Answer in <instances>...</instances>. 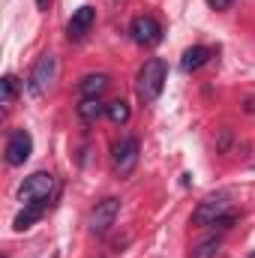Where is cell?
<instances>
[{
    "label": "cell",
    "instance_id": "1",
    "mask_svg": "<svg viewBox=\"0 0 255 258\" xmlns=\"http://www.w3.org/2000/svg\"><path fill=\"white\" fill-rule=\"evenodd\" d=\"M234 219L237 216L231 213V201H228V195H222V192L204 198L195 207V213H192V222L195 225H219V228H228Z\"/></svg>",
    "mask_w": 255,
    "mask_h": 258
},
{
    "label": "cell",
    "instance_id": "2",
    "mask_svg": "<svg viewBox=\"0 0 255 258\" xmlns=\"http://www.w3.org/2000/svg\"><path fill=\"white\" fill-rule=\"evenodd\" d=\"M54 189H57V183H54V174H48V171H33V174H30V177L21 183L18 198H21V204L48 207V201H51Z\"/></svg>",
    "mask_w": 255,
    "mask_h": 258
},
{
    "label": "cell",
    "instance_id": "3",
    "mask_svg": "<svg viewBox=\"0 0 255 258\" xmlns=\"http://www.w3.org/2000/svg\"><path fill=\"white\" fill-rule=\"evenodd\" d=\"M165 75H168V69H165V60H159V57H150L141 66V72H138V96H141V102H156L159 99V93L165 87Z\"/></svg>",
    "mask_w": 255,
    "mask_h": 258
},
{
    "label": "cell",
    "instance_id": "4",
    "mask_svg": "<svg viewBox=\"0 0 255 258\" xmlns=\"http://www.w3.org/2000/svg\"><path fill=\"white\" fill-rule=\"evenodd\" d=\"M54 78H57V57H54V54H42V57L36 60V66H33L30 78H27V90H30L33 96H42V93L51 90Z\"/></svg>",
    "mask_w": 255,
    "mask_h": 258
},
{
    "label": "cell",
    "instance_id": "5",
    "mask_svg": "<svg viewBox=\"0 0 255 258\" xmlns=\"http://www.w3.org/2000/svg\"><path fill=\"white\" fill-rule=\"evenodd\" d=\"M6 165H12V168H18V165H24L27 159H30V153H33V138H30V132L27 129H12L9 132V138H6Z\"/></svg>",
    "mask_w": 255,
    "mask_h": 258
},
{
    "label": "cell",
    "instance_id": "6",
    "mask_svg": "<svg viewBox=\"0 0 255 258\" xmlns=\"http://www.w3.org/2000/svg\"><path fill=\"white\" fill-rule=\"evenodd\" d=\"M117 213H120V198H102V201L93 207V216H90V231H93V234H105V231L114 225Z\"/></svg>",
    "mask_w": 255,
    "mask_h": 258
},
{
    "label": "cell",
    "instance_id": "7",
    "mask_svg": "<svg viewBox=\"0 0 255 258\" xmlns=\"http://www.w3.org/2000/svg\"><path fill=\"white\" fill-rule=\"evenodd\" d=\"M129 33H132V39L138 45H156L162 39V24L156 18H150V15H138V18H132Z\"/></svg>",
    "mask_w": 255,
    "mask_h": 258
},
{
    "label": "cell",
    "instance_id": "8",
    "mask_svg": "<svg viewBox=\"0 0 255 258\" xmlns=\"http://www.w3.org/2000/svg\"><path fill=\"white\" fill-rule=\"evenodd\" d=\"M138 165V138H123L114 147V168L120 177H129Z\"/></svg>",
    "mask_w": 255,
    "mask_h": 258
},
{
    "label": "cell",
    "instance_id": "9",
    "mask_svg": "<svg viewBox=\"0 0 255 258\" xmlns=\"http://www.w3.org/2000/svg\"><path fill=\"white\" fill-rule=\"evenodd\" d=\"M93 21H96V9H93V6H78V9H75V15H72V18H69V24H66V36H69L72 42L84 39V36L90 33Z\"/></svg>",
    "mask_w": 255,
    "mask_h": 258
},
{
    "label": "cell",
    "instance_id": "10",
    "mask_svg": "<svg viewBox=\"0 0 255 258\" xmlns=\"http://www.w3.org/2000/svg\"><path fill=\"white\" fill-rule=\"evenodd\" d=\"M210 60V48H204V45H192V48H186L183 51V60H180V66H183V72H195V69H201V66Z\"/></svg>",
    "mask_w": 255,
    "mask_h": 258
},
{
    "label": "cell",
    "instance_id": "11",
    "mask_svg": "<svg viewBox=\"0 0 255 258\" xmlns=\"http://www.w3.org/2000/svg\"><path fill=\"white\" fill-rule=\"evenodd\" d=\"M108 87V75H84L81 81H78V93L84 96V99H90V96H99L102 90Z\"/></svg>",
    "mask_w": 255,
    "mask_h": 258
},
{
    "label": "cell",
    "instance_id": "12",
    "mask_svg": "<svg viewBox=\"0 0 255 258\" xmlns=\"http://www.w3.org/2000/svg\"><path fill=\"white\" fill-rule=\"evenodd\" d=\"M102 114H105V105L99 102V96L81 99V105H78V117H81L84 123H93V120H99Z\"/></svg>",
    "mask_w": 255,
    "mask_h": 258
},
{
    "label": "cell",
    "instance_id": "13",
    "mask_svg": "<svg viewBox=\"0 0 255 258\" xmlns=\"http://www.w3.org/2000/svg\"><path fill=\"white\" fill-rule=\"evenodd\" d=\"M42 213H45V207H33V204H24V210L15 216V231H24V228H30L33 222H39V219H42Z\"/></svg>",
    "mask_w": 255,
    "mask_h": 258
},
{
    "label": "cell",
    "instance_id": "14",
    "mask_svg": "<svg viewBox=\"0 0 255 258\" xmlns=\"http://www.w3.org/2000/svg\"><path fill=\"white\" fill-rule=\"evenodd\" d=\"M105 114H108L111 123H126L129 120V105L123 102V99H114V102L105 105Z\"/></svg>",
    "mask_w": 255,
    "mask_h": 258
},
{
    "label": "cell",
    "instance_id": "15",
    "mask_svg": "<svg viewBox=\"0 0 255 258\" xmlns=\"http://www.w3.org/2000/svg\"><path fill=\"white\" fill-rule=\"evenodd\" d=\"M0 84H3V105H12V102H15V96H18V90H21L18 78H15V75H6Z\"/></svg>",
    "mask_w": 255,
    "mask_h": 258
},
{
    "label": "cell",
    "instance_id": "16",
    "mask_svg": "<svg viewBox=\"0 0 255 258\" xmlns=\"http://www.w3.org/2000/svg\"><path fill=\"white\" fill-rule=\"evenodd\" d=\"M216 252H219V237H207V240H201V243L195 246L192 258H213Z\"/></svg>",
    "mask_w": 255,
    "mask_h": 258
},
{
    "label": "cell",
    "instance_id": "17",
    "mask_svg": "<svg viewBox=\"0 0 255 258\" xmlns=\"http://www.w3.org/2000/svg\"><path fill=\"white\" fill-rule=\"evenodd\" d=\"M48 3H51V0H36V6H39V9H48Z\"/></svg>",
    "mask_w": 255,
    "mask_h": 258
},
{
    "label": "cell",
    "instance_id": "18",
    "mask_svg": "<svg viewBox=\"0 0 255 258\" xmlns=\"http://www.w3.org/2000/svg\"><path fill=\"white\" fill-rule=\"evenodd\" d=\"M231 3H237V0H222V6H231Z\"/></svg>",
    "mask_w": 255,
    "mask_h": 258
},
{
    "label": "cell",
    "instance_id": "19",
    "mask_svg": "<svg viewBox=\"0 0 255 258\" xmlns=\"http://www.w3.org/2000/svg\"><path fill=\"white\" fill-rule=\"evenodd\" d=\"M246 258H255V252H249V255H246Z\"/></svg>",
    "mask_w": 255,
    "mask_h": 258
}]
</instances>
